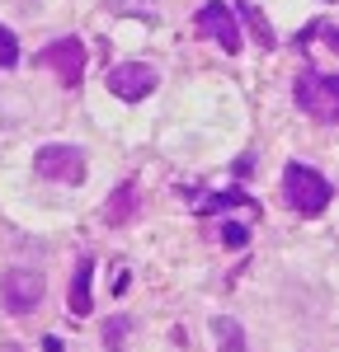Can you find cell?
Instances as JSON below:
<instances>
[{
	"label": "cell",
	"mask_w": 339,
	"mask_h": 352,
	"mask_svg": "<svg viewBox=\"0 0 339 352\" xmlns=\"http://www.w3.org/2000/svg\"><path fill=\"white\" fill-rule=\"evenodd\" d=\"M330 179L325 174H316L311 164H287L282 169V202L292 207V212H302V217H320L325 207H330Z\"/></svg>",
	"instance_id": "6da1fadb"
},
{
	"label": "cell",
	"mask_w": 339,
	"mask_h": 352,
	"mask_svg": "<svg viewBox=\"0 0 339 352\" xmlns=\"http://www.w3.org/2000/svg\"><path fill=\"white\" fill-rule=\"evenodd\" d=\"M302 113H311L316 122H335L339 118V80L320 66H302L297 71V85H292Z\"/></svg>",
	"instance_id": "7a4b0ae2"
},
{
	"label": "cell",
	"mask_w": 339,
	"mask_h": 352,
	"mask_svg": "<svg viewBox=\"0 0 339 352\" xmlns=\"http://www.w3.org/2000/svg\"><path fill=\"white\" fill-rule=\"evenodd\" d=\"M38 174L43 179H52V184H66V188H76V184H85V155L76 151V146H61V141H52V146H43L38 151Z\"/></svg>",
	"instance_id": "3957f363"
},
{
	"label": "cell",
	"mask_w": 339,
	"mask_h": 352,
	"mask_svg": "<svg viewBox=\"0 0 339 352\" xmlns=\"http://www.w3.org/2000/svg\"><path fill=\"white\" fill-rule=\"evenodd\" d=\"M0 300H5L10 315H28V310H38V300H43V272L10 268L5 277H0Z\"/></svg>",
	"instance_id": "277c9868"
},
{
	"label": "cell",
	"mask_w": 339,
	"mask_h": 352,
	"mask_svg": "<svg viewBox=\"0 0 339 352\" xmlns=\"http://www.w3.org/2000/svg\"><path fill=\"white\" fill-rule=\"evenodd\" d=\"M38 66L56 71V80L66 85V89H76L81 85V71H85V43L81 38H56V43H48L38 52Z\"/></svg>",
	"instance_id": "5b68a950"
},
{
	"label": "cell",
	"mask_w": 339,
	"mask_h": 352,
	"mask_svg": "<svg viewBox=\"0 0 339 352\" xmlns=\"http://www.w3.org/2000/svg\"><path fill=\"white\" fill-rule=\"evenodd\" d=\"M194 28L203 38H212L217 47H226V52H240V24H236V14L226 10L222 0H207L194 14Z\"/></svg>",
	"instance_id": "8992f818"
},
{
	"label": "cell",
	"mask_w": 339,
	"mask_h": 352,
	"mask_svg": "<svg viewBox=\"0 0 339 352\" xmlns=\"http://www.w3.org/2000/svg\"><path fill=\"white\" fill-rule=\"evenodd\" d=\"M109 89L123 104H137V99H146L156 89V66H146V61H118L109 71Z\"/></svg>",
	"instance_id": "52a82bcc"
},
{
	"label": "cell",
	"mask_w": 339,
	"mask_h": 352,
	"mask_svg": "<svg viewBox=\"0 0 339 352\" xmlns=\"http://www.w3.org/2000/svg\"><path fill=\"white\" fill-rule=\"evenodd\" d=\"M137 207H141V188L127 179V184H118L113 197L104 202V221H109V226H127V221L137 217Z\"/></svg>",
	"instance_id": "ba28073f"
},
{
	"label": "cell",
	"mask_w": 339,
	"mask_h": 352,
	"mask_svg": "<svg viewBox=\"0 0 339 352\" xmlns=\"http://www.w3.org/2000/svg\"><path fill=\"white\" fill-rule=\"evenodd\" d=\"M90 277H94V258H81L76 263V272H71V292H66V305H71V315L81 320V315H90Z\"/></svg>",
	"instance_id": "9c48e42d"
},
{
	"label": "cell",
	"mask_w": 339,
	"mask_h": 352,
	"mask_svg": "<svg viewBox=\"0 0 339 352\" xmlns=\"http://www.w3.org/2000/svg\"><path fill=\"white\" fill-rule=\"evenodd\" d=\"M212 333H217V352H245V333H240V324L231 315H217Z\"/></svg>",
	"instance_id": "30bf717a"
},
{
	"label": "cell",
	"mask_w": 339,
	"mask_h": 352,
	"mask_svg": "<svg viewBox=\"0 0 339 352\" xmlns=\"http://www.w3.org/2000/svg\"><path fill=\"white\" fill-rule=\"evenodd\" d=\"M240 19L250 24V33H254V43H259V47H274V28H269V19L259 14V5L240 0Z\"/></svg>",
	"instance_id": "8fae6325"
},
{
	"label": "cell",
	"mask_w": 339,
	"mask_h": 352,
	"mask_svg": "<svg viewBox=\"0 0 339 352\" xmlns=\"http://www.w3.org/2000/svg\"><path fill=\"white\" fill-rule=\"evenodd\" d=\"M99 333H104V348L109 352H123L127 348V333H132V320H127V315H113V320H104Z\"/></svg>",
	"instance_id": "7c38bea8"
},
{
	"label": "cell",
	"mask_w": 339,
	"mask_h": 352,
	"mask_svg": "<svg viewBox=\"0 0 339 352\" xmlns=\"http://www.w3.org/2000/svg\"><path fill=\"white\" fill-rule=\"evenodd\" d=\"M14 61H19V38H14L10 28L0 24V71H10Z\"/></svg>",
	"instance_id": "4fadbf2b"
},
{
	"label": "cell",
	"mask_w": 339,
	"mask_h": 352,
	"mask_svg": "<svg viewBox=\"0 0 339 352\" xmlns=\"http://www.w3.org/2000/svg\"><path fill=\"white\" fill-rule=\"evenodd\" d=\"M222 244H226V249H245V244H250V230H245V226H236V221H226Z\"/></svg>",
	"instance_id": "5bb4252c"
}]
</instances>
